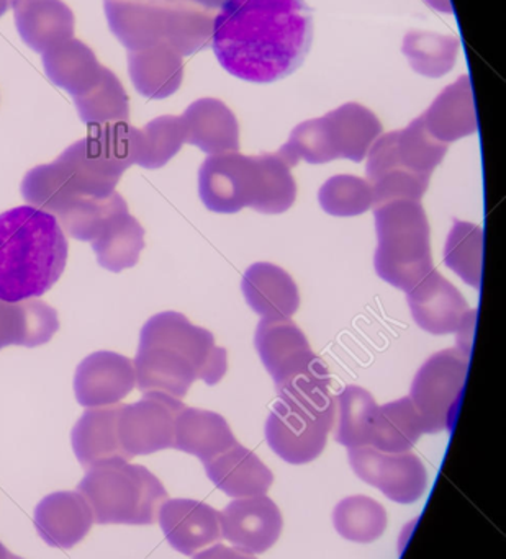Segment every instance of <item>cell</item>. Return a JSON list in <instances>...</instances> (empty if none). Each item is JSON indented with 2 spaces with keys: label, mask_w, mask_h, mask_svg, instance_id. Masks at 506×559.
I'll use <instances>...</instances> for the list:
<instances>
[{
  "label": "cell",
  "mask_w": 506,
  "mask_h": 559,
  "mask_svg": "<svg viewBox=\"0 0 506 559\" xmlns=\"http://www.w3.org/2000/svg\"><path fill=\"white\" fill-rule=\"evenodd\" d=\"M311 38L314 16L305 0H225L210 45L226 72L269 84L301 68Z\"/></svg>",
  "instance_id": "obj_1"
},
{
  "label": "cell",
  "mask_w": 506,
  "mask_h": 559,
  "mask_svg": "<svg viewBox=\"0 0 506 559\" xmlns=\"http://www.w3.org/2000/svg\"><path fill=\"white\" fill-rule=\"evenodd\" d=\"M137 153L138 128L128 121L98 124L58 159L28 170L20 192L30 206L56 216L82 200L114 193L125 170L137 164Z\"/></svg>",
  "instance_id": "obj_2"
},
{
  "label": "cell",
  "mask_w": 506,
  "mask_h": 559,
  "mask_svg": "<svg viewBox=\"0 0 506 559\" xmlns=\"http://www.w3.org/2000/svg\"><path fill=\"white\" fill-rule=\"evenodd\" d=\"M133 367L141 393L180 400L193 381H205L209 386L222 381L228 370V354L215 344L212 332L193 325L180 312L164 311L148 319L141 329Z\"/></svg>",
  "instance_id": "obj_3"
},
{
  "label": "cell",
  "mask_w": 506,
  "mask_h": 559,
  "mask_svg": "<svg viewBox=\"0 0 506 559\" xmlns=\"http://www.w3.org/2000/svg\"><path fill=\"white\" fill-rule=\"evenodd\" d=\"M69 245L58 219L35 206L0 215V299L39 298L68 264Z\"/></svg>",
  "instance_id": "obj_4"
},
{
  "label": "cell",
  "mask_w": 506,
  "mask_h": 559,
  "mask_svg": "<svg viewBox=\"0 0 506 559\" xmlns=\"http://www.w3.org/2000/svg\"><path fill=\"white\" fill-rule=\"evenodd\" d=\"M446 153L448 144L429 134L422 117L415 118L405 130L377 138L367 153L366 167L374 205L393 200L420 202Z\"/></svg>",
  "instance_id": "obj_5"
},
{
  "label": "cell",
  "mask_w": 506,
  "mask_h": 559,
  "mask_svg": "<svg viewBox=\"0 0 506 559\" xmlns=\"http://www.w3.org/2000/svg\"><path fill=\"white\" fill-rule=\"evenodd\" d=\"M75 491L91 506L98 525H151L167 491L163 483L141 465L111 460L87 469Z\"/></svg>",
  "instance_id": "obj_6"
},
{
  "label": "cell",
  "mask_w": 506,
  "mask_h": 559,
  "mask_svg": "<svg viewBox=\"0 0 506 559\" xmlns=\"http://www.w3.org/2000/svg\"><path fill=\"white\" fill-rule=\"evenodd\" d=\"M379 245L376 274L402 292H410L433 271L429 223L422 203L393 200L374 209Z\"/></svg>",
  "instance_id": "obj_7"
},
{
  "label": "cell",
  "mask_w": 506,
  "mask_h": 559,
  "mask_svg": "<svg viewBox=\"0 0 506 559\" xmlns=\"http://www.w3.org/2000/svg\"><path fill=\"white\" fill-rule=\"evenodd\" d=\"M256 350L274 380L279 397H311L331 393L327 364L292 319H262L256 329Z\"/></svg>",
  "instance_id": "obj_8"
},
{
  "label": "cell",
  "mask_w": 506,
  "mask_h": 559,
  "mask_svg": "<svg viewBox=\"0 0 506 559\" xmlns=\"http://www.w3.org/2000/svg\"><path fill=\"white\" fill-rule=\"evenodd\" d=\"M337 419L333 394L279 397L266 423V440L291 465H305L323 453Z\"/></svg>",
  "instance_id": "obj_9"
},
{
  "label": "cell",
  "mask_w": 506,
  "mask_h": 559,
  "mask_svg": "<svg viewBox=\"0 0 506 559\" xmlns=\"http://www.w3.org/2000/svg\"><path fill=\"white\" fill-rule=\"evenodd\" d=\"M469 373V355L446 348L429 357L415 374L410 400L422 417L425 433L451 430Z\"/></svg>",
  "instance_id": "obj_10"
},
{
  "label": "cell",
  "mask_w": 506,
  "mask_h": 559,
  "mask_svg": "<svg viewBox=\"0 0 506 559\" xmlns=\"http://www.w3.org/2000/svg\"><path fill=\"white\" fill-rule=\"evenodd\" d=\"M262 182L261 154H216L207 157L200 166L199 195L207 210L220 215H235L246 206L261 212Z\"/></svg>",
  "instance_id": "obj_11"
},
{
  "label": "cell",
  "mask_w": 506,
  "mask_h": 559,
  "mask_svg": "<svg viewBox=\"0 0 506 559\" xmlns=\"http://www.w3.org/2000/svg\"><path fill=\"white\" fill-rule=\"evenodd\" d=\"M184 403L164 393H144L138 403L120 404L118 440L128 460L173 449L174 427Z\"/></svg>",
  "instance_id": "obj_12"
},
{
  "label": "cell",
  "mask_w": 506,
  "mask_h": 559,
  "mask_svg": "<svg viewBox=\"0 0 506 559\" xmlns=\"http://www.w3.org/2000/svg\"><path fill=\"white\" fill-rule=\"evenodd\" d=\"M413 321L433 335L459 334L458 344L474 334L475 309L452 283L433 269L422 282L407 292Z\"/></svg>",
  "instance_id": "obj_13"
},
{
  "label": "cell",
  "mask_w": 506,
  "mask_h": 559,
  "mask_svg": "<svg viewBox=\"0 0 506 559\" xmlns=\"http://www.w3.org/2000/svg\"><path fill=\"white\" fill-rule=\"evenodd\" d=\"M351 468L390 501L412 504L428 488V472L415 453H386L374 447L350 449Z\"/></svg>",
  "instance_id": "obj_14"
},
{
  "label": "cell",
  "mask_w": 506,
  "mask_h": 559,
  "mask_svg": "<svg viewBox=\"0 0 506 559\" xmlns=\"http://www.w3.org/2000/svg\"><path fill=\"white\" fill-rule=\"evenodd\" d=\"M282 527L281 511L266 495L236 499L220 512L222 538L246 555L266 554L274 547Z\"/></svg>",
  "instance_id": "obj_15"
},
{
  "label": "cell",
  "mask_w": 506,
  "mask_h": 559,
  "mask_svg": "<svg viewBox=\"0 0 506 559\" xmlns=\"http://www.w3.org/2000/svg\"><path fill=\"white\" fill-rule=\"evenodd\" d=\"M137 386L133 361L115 352H95L79 364L75 400L81 406L107 407L120 403Z\"/></svg>",
  "instance_id": "obj_16"
},
{
  "label": "cell",
  "mask_w": 506,
  "mask_h": 559,
  "mask_svg": "<svg viewBox=\"0 0 506 559\" xmlns=\"http://www.w3.org/2000/svg\"><path fill=\"white\" fill-rule=\"evenodd\" d=\"M157 521L170 547L186 557H193L222 538L220 512L196 499L164 501Z\"/></svg>",
  "instance_id": "obj_17"
},
{
  "label": "cell",
  "mask_w": 506,
  "mask_h": 559,
  "mask_svg": "<svg viewBox=\"0 0 506 559\" xmlns=\"http://www.w3.org/2000/svg\"><path fill=\"white\" fill-rule=\"evenodd\" d=\"M92 525L91 506L79 491L52 492L35 509L36 532L46 545L59 550L81 544Z\"/></svg>",
  "instance_id": "obj_18"
},
{
  "label": "cell",
  "mask_w": 506,
  "mask_h": 559,
  "mask_svg": "<svg viewBox=\"0 0 506 559\" xmlns=\"http://www.w3.org/2000/svg\"><path fill=\"white\" fill-rule=\"evenodd\" d=\"M12 9L20 38L39 55L74 38V13L62 0H16Z\"/></svg>",
  "instance_id": "obj_19"
},
{
  "label": "cell",
  "mask_w": 506,
  "mask_h": 559,
  "mask_svg": "<svg viewBox=\"0 0 506 559\" xmlns=\"http://www.w3.org/2000/svg\"><path fill=\"white\" fill-rule=\"evenodd\" d=\"M186 143L209 156L238 153L239 124L235 114L219 98H200L184 111Z\"/></svg>",
  "instance_id": "obj_20"
},
{
  "label": "cell",
  "mask_w": 506,
  "mask_h": 559,
  "mask_svg": "<svg viewBox=\"0 0 506 559\" xmlns=\"http://www.w3.org/2000/svg\"><path fill=\"white\" fill-rule=\"evenodd\" d=\"M225 0H164V41L180 56L196 55L212 43L216 15Z\"/></svg>",
  "instance_id": "obj_21"
},
{
  "label": "cell",
  "mask_w": 506,
  "mask_h": 559,
  "mask_svg": "<svg viewBox=\"0 0 506 559\" xmlns=\"http://www.w3.org/2000/svg\"><path fill=\"white\" fill-rule=\"evenodd\" d=\"M243 295L262 319H291L301 306V293L294 278L278 265L258 262L246 271Z\"/></svg>",
  "instance_id": "obj_22"
},
{
  "label": "cell",
  "mask_w": 506,
  "mask_h": 559,
  "mask_svg": "<svg viewBox=\"0 0 506 559\" xmlns=\"http://www.w3.org/2000/svg\"><path fill=\"white\" fill-rule=\"evenodd\" d=\"M128 72L138 94L163 100L179 91L184 79L183 56L166 41L128 51Z\"/></svg>",
  "instance_id": "obj_23"
},
{
  "label": "cell",
  "mask_w": 506,
  "mask_h": 559,
  "mask_svg": "<svg viewBox=\"0 0 506 559\" xmlns=\"http://www.w3.org/2000/svg\"><path fill=\"white\" fill-rule=\"evenodd\" d=\"M203 466L210 481L232 498L264 496L274 483L271 469L256 453L239 443Z\"/></svg>",
  "instance_id": "obj_24"
},
{
  "label": "cell",
  "mask_w": 506,
  "mask_h": 559,
  "mask_svg": "<svg viewBox=\"0 0 506 559\" xmlns=\"http://www.w3.org/2000/svg\"><path fill=\"white\" fill-rule=\"evenodd\" d=\"M104 9L111 33L128 51L164 41V0H104Z\"/></svg>",
  "instance_id": "obj_25"
},
{
  "label": "cell",
  "mask_w": 506,
  "mask_h": 559,
  "mask_svg": "<svg viewBox=\"0 0 506 559\" xmlns=\"http://www.w3.org/2000/svg\"><path fill=\"white\" fill-rule=\"evenodd\" d=\"M422 118L429 134L445 144L478 133L471 78L461 75L455 84L448 85Z\"/></svg>",
  "instance_id": "obj_26"
},
{
  "label": "cell",
  "mask_w": 506,
  "mask_h": 559,
  "mask_svg": "<svg viewBox=\"0 0 506 559\" xmlns=\"http://www.w3.org/2000/svg\"><path fill=\"white\" fill-rule=\"evenodd\" d=\"M120 404L107 407H92L82 414L72 429V450L75 459L85 469L94 468L111 460H125L128 456L121 450L118 440L117 419Z\"/></svg>",
  "instance_id": "obj_27"
},
{
  "label": "cell",
  "mask_w": 506,
  "mask_h": 559,
  "mask_svg": "<svg viewBox=\"0 0 506 559\" xmlns=\"http://www.w3.org/2000/svg\"><path fill=\"white\" fill-rule=\"evenodd\" d=\"M58 329V312L48 302L36 298L15 302L0 299V348L48 344Z\"/></svg>",
  "instance_id": "obj_28"
},
{
  "label": "cell",
  "mask_w": 506,
  "mask_h": 559,
  "mask_svg": "<svg viewBox=\"0 0 506 559\" xmlns=\"http://www.w3.org/2000/svg\"><path fill=\"white\" fill-rule=\"evenodd\" d=\"M236 443L235 433L220 414L184 407L177 416L173 449L197 456L203 465Z\"/></svg>",
  "instance_id": "obj_29"
},
{
  "label": "cell",
  "mask_w": 506,
  "mask_h": 559,
  "mask_svg": "<svg viewBox=\"0 0 506 559\" xmlns=\"http://www.w3.org/2000/svg\"><path fill=\"white\" fill-rule=\"evenodd\" d=\"M323 120L338 159L363 163L370 146L383 136V123L376 114L354 102L325 115Z\"/></svg>",
  "instance_id": "obj_30"
},
{
  "label": "cell",
  "mask_w": 506,
  "mask_h": 559,
  "mask_svg": "<svg viewBox=\"0 0 506 559\" xmlns=\"http://www.w3.org/2000/svg\"><path fill=\"white\" fill-rule=\"evenodd\" d=\"M43 66L49 81L72 95V98L87 92L101 78L104 68L94 51L75 38L43 52Z\"/></svg>",
  "instance_id": "obj_31"
},
{
  "label": "cell",
  "mask_w": 506,
  "mask_h": 559,
  "mask_svg": "<svg viewBox=\"0 0 506 559\" xmlns=\"http://www.w3.org/2000/svg\"><path fill=\"white\" fill-rule=\"evenodd\" d=\"M91 245L98 265L118 274L125 269L134 267L140 261L144 249V229L125 209L105 223L101 235Z\"/></svg>",
  "instance_id": "obj_32"
},
{
  "label": "cell",
  "mask_w": 506,
  "mask_h": 559,
  "mask_svg": "<svg viewBox=\"0 0 506 559\" xmlns=\"http://www.w3.org/2000/svg\"><path fill=\"white\" fill-rule=\"evenodd\" d=\"M425 433L422 417L410 397L392 401L377 409L370 447L386 453L410 452Z\"/></svg>",
  "instance_id": "obj_33"
},
{
  "label": "cell",
  "mask_w": 506,
  "mask_h": 559,
  "mask_svg": "<svg viewBox=\"0 0 506 559\" xmlns=\"http://www.w3.org/2000/svg\"><path fill=\"white\" fill-rule=\"evenodd\" d=\"M338 419L334 440L348 449L370 445L374 423H376V400L361 386L344 388L338 394Z\"/></svg>",
  "instance_id": "obj_34"
},
{
  "label": "cell",
  "mask_w": 506,
  "mask_h": 559,
  "mask_svg": "<svg viewBox=\"0 0 506 559\" xmlns=\"http://www.w3.org/2000/svg\"><path fill=\"white\" fill-rule=\"evenodd\" d=\"M79 118L91 127L128 121L130 118V100L120 79L102 68L101 78L84 94L74 97Z\"/></svg>",
  "instance_id": "obj_35"
},
{
  "label": "cell",
  "mask_w": 506,
  "mask_h": 559,
  "mask_svg": "<svg viewBox=\"0 0 506 559\" xmlns=\"http://www.w3.org/2000/svg\"><path fill=\"white\" fill-rule=\"evenodd\" d=\"M455 36L432 32H409L403 39L402 51L413 71L425 78L438 79L455 68L459 55Z\"/></svg>",
  "instance_id": "obj_36"
},
{
  "label": "cell",
  "mask_w": 506,
  "mask_h": 559,
  "mask_svg": "<svg viewBox=\"0 0 506 559\" xmlns=\"http://www.w3.org/2000/svg\"><path fill=\"white\" fill-rule=\"evenodd\" d=\"M386 509L367 496H350L333 511V524L338 534L356 544H373L383 537L387 528Z\"/></svg>",
  "instance_id": "obj_37"
},
{
  "label": "cell",
  "mask_w": 506,
  "mask_h": 559,
  "mask_svg": "<svg viewBox=\"0 0 506 559\" xmlns=\"http://www.w3.org/2000/svg\"><path fill=\"white\" fill-rule=\"evenodd\" d=\"M186 143L183 118L164 115L138 131V166L160 169L166 166Z\"/></svg>",
  "instance_id": "obj_38"
},
{
  "label": "cell",
  "mask_w": 506,
  "mask_h": 559,
  "mask_svg": "<svg viewBox=\"0 0 506 559\" xmlns=\"http://www.w3.org/2000/svg\"><path fill=\"white\" fill-rule=\"evenodd\" d=\"M445 262L468 285L481 288L484 231L472 223L455 219L445 248Z\"/></svg>",
  "instance_id": "obj_39"
},
{
  "label": "cell",
  "mask_w": 506,
  "mask_h": 559,
  "mask_svg": "<svg viewBox=\"0 0 506 559\" xmlns=\"http://www.w3.org/2000/svg\"><path fill=\"white\" fill-rule=\"evenodd\" d=\"M128 209L120 193L114 192L105 199H89L74 203L55 216L62 231L82 242H94L105 223L121 210Z\"/></svg>",
  "instance_id": "obj_40"
},
{
  "label": "cell",
  "mask_w": 506,
  "mask_h": 559,
  "mask_svg": "<svg viewBox=\"0 0 506 559\" xmlns=\"http://www.w3.org/2000/svg\"><path fill=\"white\" fill-rule=\"evenodd\" d=\"M318 202L328 215L340 218L360 216L373 209V189L361 177L334 176L321 186Z\"/></svg>",
  "instance_id": "obj_41"
},
{
  "label": "cell",
  "mask_w": 506,
  "mask_h": 559,
  "mask_svg": "<svg viewBox=\"0 0 506 559\" xmlns=\"http://www.w3.org/2000/svg\"><path fill=\"white\" fill-rule=\"evenodd\" d=\"M279 156L291 169L301 160L308 164H327L338 159L323 117L304 121L295 127L287 143L279 150Z\"/></svg>",
  "instance_id": "obj_42"
},
{
  "label": "cell",
  "mask_w": 506,
  "mask_h": 559,
  "mask_svg": "<svg viewBox=\"0 0 506 559\" xmlns=\"http://www.w3.org/2000/svg\"><path fill=\"white\" fill-rule=\"evenodd\" d=\"M192 559H256L252 555L243 554V551L236 550V548L225 547V545L219 544L215 547L207 548V550L199 551L193 555Z\"/></svg>",
  "instance_id": "obj_43"
},
{
  "label": "cell",
  "mask_w": 506,
  "mask_h": 559,
  "mask_svg": "<svg viewBox=\"0 0 506 559\" xmlns=\"http://www.w3.org/2000/svg\"><path fill=\"white\" fill-rule=\"evenodd\" d=\"M426 3L435 10H439V12L455 13L452 12L451 0H426Z\"/></svg>",
  "instance_id": "obj_44"
},
{
  "label": "cell",
  "mask_w": 506,
  "mask_h": 559,
  "mask_svg": "<svg viewBox=\"0 0 506 559\" xmlns=\"http://www.w3.org/2000/svg\"><path fill=\"white\" fill-rule=\"evenodd\" d=\"M15 2L16 0H0V16H2L3 13H5L7 10H9Z\"/></svg>",
  "instance_id": "obj_45"
},
{
  "label": "cell",
  "mask_w": 506,
  "mask_h": 559,
  "mask_svg": "<svg viewBox=\"0 0 506 559\" xmlns=\"http://www.w3.org/2000/svg\"><path fill=\"white\" fill-rule=\"evenodd\" d=\"M10 551L7 550L5 545H2V542H0V559H9Z\"/></svg>",
  "instance_id": "obj_46"
},
{
  "label": "cell",
  "mask_w": 506,
  "mask_h": 559,
  "mask_svg": "<svg viewBox=\"0 0 506 559\" xmlns=\"http://www.w3.org/2000/svg\"><path fill=\"white\" fill-rule=\"evenodd\" d=\"M9 559H23V558H20V557H15V555H12V554H10V557H9Z\"/></svg>",
  "instance_id": "obj_47"
}]
</instances>
